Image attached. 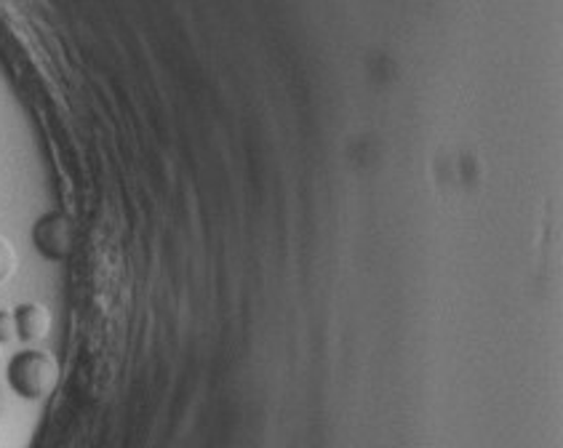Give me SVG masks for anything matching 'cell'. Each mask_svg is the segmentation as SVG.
Returning a JSON list of instances; mask_svg holds the SVG:
<instances>
[{"label":"cell","mask_w":563,"mask_h":448,"mask_svg":"<svg viewBox=\"0 0 563 448\" xmlns=\"http://www.w3.org/2000/svg\"><path fill=\"white\" fill-rule=\"evenodd\" d=\"M5 414V395H3V390H0V416Z\"/></svg>","instance_id":"cell-6"},{"label":"cell","mask_w":563,"mask_h":448,"mask_svg":"<svg viewBox=\"0 0 563 448\" xmlns=\"http://www.w3.org/2000/svg\"><path fill=\"white\" fill-rule=\"evenodd\" d=\"M78 230L70 214L51 208L41 214L33 225V245L35 251L48 262H65L76 251Z\"/></svg>","instance_id":"cell-2"},{"label":"cell","mask_w":563,"mask_h":448,"mask_svg":"<svg viewBox=\"0 0 563 448\" xmlns=\"http://www.w3.org/2000/svg\"><path fill=\"white\" fill-rule=\"evenodd\" d=\"M11 340H16L14 315L9 310H0V345H9Z\"/></svg>","instance_id":"cell-4"},{"label":"cell","mask_w":563,"mask_h":448,"mask_svg":"<svg viewBox=\"0 0 563 448\" xmlns=\"http://www.w3.org/2000/svg\"><path fill=\"white\" fill-rule=\"evenodd\" d=\"M14 329L16 336L24 342V345H33V342H41L43 336L48 334V326H51V315L48 310L38 302H22L14 307Z\"/></svg>","instance_id":"cell-3"},{"label":"cell","mask_w":563,"mask_h":448,"mask_svg":"<svg viewBox=\"0 0 563 448\" xmlns=\"http://www.w3.org/2000/svg\"><path fill=\"white\" fill-rule=\"evenodd\" d=\"M11 267H14V254H11V245L0 238V284L9 278Z\"/></svg>","instance_id":"cell-5"},{"label":"cell","mask_w":563,"mask_h":448,"mask_svg":"<svg viewBox=\"0 0 563 448\" xmlns=\"http://www.w3.org/2000/svg\"><path fill=\"white\" fill-rule=\"evenodd\" d=\"M5 379H9V388L24 401H43L57 388L59 368L48 353L27 347L11 355L9 366H5Z\"/></svg>","instance_id":"cell-1"}]
</instances>
